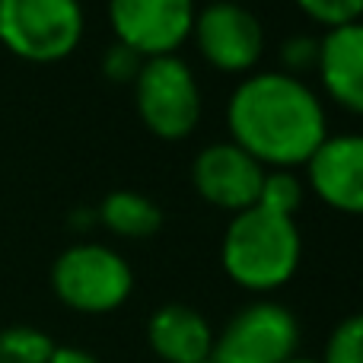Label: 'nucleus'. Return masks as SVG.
Masks as SVG:
<instances>
[{
	"label": "nucleus",
	"mask_w": 363,
	"mask_h": 363,
	"mask_svg": "<svg viewBox=\"0 0 363 363\" xmlns=\"http://www.w3.org/2000/svg\"><path fill=\"white\" fill-rule=\"evenodd\" d=\"M226 125L233 144L274 169L306 166L328 138L325 108L315 89L284 70L245 74L226 102Z\"/></svg>",
	"instance_id": "obj_1"
},
{
	"label": "nucleus",
	"mask_w": 363,
	"mask_h": 363,
	"mask_svg": "<svg viewBox=\"0 0 363 363\" xmlns=\"http://www.w3.org/2000/svg\"><path fill=\"white\" fill-rule=\"evenodd\" d=\"M303 258V236L294 217L262 204L233 213L220 242V262L233 284L252 294H271L296 274Z\"/></svg>",
	"instance_id": "obj_2"
},
{
	"label": "nucleus",
	"mask_w": 363,
	"mask_h": 363,
	"mask_svg": "<svg viewBox=\"0 0 363 363\" xmlns=\"http://www.w3.org/2000/svg\"><path fill=\"white\" fill-rule=\"evenodd\" d=\"M51 290L64 306L102 315L125 306L134 290V271L115 249L102 242H77L51 264Z\"/></svg>",
	"instance_id": "obj_3"
},
{
	"label": "nucleus",
	"mask_w": 363,
	"mask_h": 363,
	"mask_svg": "<svg viewBox=\"0 0 363 363\" xmlns=\"http://www.w3.org/2000/svg\"><path fill=\"white\" fill-rule=\"evenodd\" d=\"M80 38V0H0V42L26 61H61Z\"/></svg>",
	"instance_id": "obj_4"
},
{
	"label": "nucleus",
	"mask_w": 363,
	"mask_h": 363,
	"mask_svg": "<svg viewBox=\"0 0 363 363\" xmlns=\"http://www.w3.org/2000/svg\"><path fill=\"white\" fill-rule=\"evenodd\" d=\"M140 121L163 140H182L201 121V89L179 55L144 57L134 77Z\"/></svg>",
	"instance_id": "obj_5"
},
{
	"label": "nucleus",
	"mask_w": 363,
	"mask_h": 363,
	"mask_svg": "<svg viewBox=\"0 0 363 363\" xmlns=\"http://www.w3.org/2000/svg\"><path fill=\"white\" fill-rule=\"evenodd\" d=\"M300 347V322L287 306L258 300L213 335V363H287Z\"/></svg>",
	"instance_id": "obj_6"
},
{
	"label": "nucleus",
	"mask_w": 363,
	"mask_h": 363,
	"mask_svg": "<svg viewBox=\"0 0 363 363\" xmlns=\"http://www.w3.org/2000/svg\"><path fill=\"white\" fill-rule=\"evenodd\" d=\"M191 35L204 61L226 74H245L262 61L264 26L236 0H211L204 10H198Z\"/></svg>",
	"instance_id": "obj_7"
},
{
	"label": "nucleus",
	"mask_w": 363,
	"mask_h": 363,
	"mask_svg": "<svg viewBox=\"0 0 363 363\" xmlns=\"http://www.w3.org/2000/svg\"><path fill=\"white\" fill-rule=\"evenodd\" d=\"M194 13V0H108L115 42L134 48L140 57L176 55L191 35Z\"/></svg>",
	"instance_id": "obj_8"
},
{
	"label": "nucleus",
	"mask_w": 363,
	"mask_h": 363,
	"mask_svg": "<svg viewBox=\"0 0 363 363\" xmlns=\"http://www.w3.org/2000/svg\"><path fill=\"white\" fill-rule=\"evenodd\" d=\"M264 172L268 169L233 140L201 147L191 163V182L201 198L233 213L258 204Z\"/></svg>",
	"instance_id": "obj_9"
},
{
	"label": "nucleus",
	"mask_w": 363,
	"mask_h": 363,
	"mask_svg": "<svg viewBox=\"0 0 363 363\" xmlns=\"http://www.w3.org/2000/svg\"><path fill=\"white\" fill-rule=\"evenodd\" d=\"M306 176L328 207L363 213V134H328L306 160Z\"/></svg>",
	"instance_id": "obj_10"
},
{
	"label": "nucleus",
	"mask_w": 363,
	"mask_h": 363,
	"mask_svg": "<svg viewBox=\"0 0 363 363\" xmlns=\"http://www.w3.org/2000/svg\"><path fill=\"white\" fill-rule=\"evenodd\" d=\"M315 70L338 106L363 115V19L325 29L319 38Z\"/></svg>",
	"instance_id": "obj_11"
},
{
	"label": "nucleus",
	"mask_w": 363,
	"mask_h": 363,
	"mask_svg": "<svg viewBox=\"0 0 363 363\" xmlns=\"http://www.w3.org/2000/svg\"><path fill=\"white\" fill-rule=\"evenodd\" d=\"M150 351L163 363H207L213 354V328L198 309L166 303L147 322Z\"/></svg>",
	"instance_id": "obj_12"
},
{
	"label": "nucleus",
	"mask_w": 363,
	"mask_h": 363,
	"mask_svg": "<svg viewBox=\"0 0 363 363\" xmlns=\"http://www.w3.org/2000/svg\"><path fill=\"white\" fill-rule=\"evenodd\" d=\"M99 220L125 239H144L163 226V207L150 198L140 194L134 188H115L102 198L99 204Z\"/></svg>",
	"instance_id": "obj_13"
},
{
	"label": "nucleus",
	"mask_w": 363,
	"mask_h": 363,
	"mask_svg": "<svg viewBox=\"0 0 363 363\" xmlns=\"http://www.w3.org/2000/svg\"><path fill=\"white\" fill-rule=\"evenodd\" d=\"M57 345L48 332L32 325L0 328V363H48Z\"/></svg>",
	"instance_id": "obj_14"
},
{
	"label": "nucleus",
	"mask_w": 363,
	"mask_h": 363,
	"mask_svg": "<svg viewBox=\"0 0 363 363\" xmlns=\"http://www.w3.org/2000/svg\"><path fill=\"white\" fill-rule=\"evenodd\" d=\"M258 204L274 211V213H284V217H294L296 207L303 204V182L290 169L264 172L262 191H258Z\"/></svg>",
	"instance_id": "obj_15"
},
{
	"label": "nucleus",
	"mask_w": 363,
	"mask_h": 363,
	"mask_svg": "<svg viewBox=\"0 0 363 363\" xmlns=\"http://www.w3.org/2000/svg\"><path fill=\"white\" fill-rule=\"evenodd\" d=\"M322 363H363V313L347 315L332 328Z\"/></svg>",
	"instance_id": "obj_16"
},
{
	"label": "nucleus",
	"mask_w": 363,
	"mask_h": 363,
	"mask_svg": "<svg viewBox=\"0 0 363 363\" xmlns=\"http://www.w3.org/2000/svg\"><path fill=\"white\" fill-rule=\"evenodd\" d=\"M296 6L325 29L363 19V0H296Z\"/></svg>",
	"instance_id": "obj_17"
},
{
	"label": "nucleus",
	"mask_w": 363,
	"mask_h": 363,
	"mask_svg": "<svg viewBox=\"0 0 363 363\" xmlns=\"http://www.w3.org/2000/svg\"><path fill=\"white\" fill-rule=\"evenodd\" d=\"M315 61H319V38L315 35H290L281 42L284 74L300 77L303 70H313Z\"/></svg>",
	"instance_id": "obj_18"
},
{
	"label": "nucleus",
	"mask_w": 363,
	"mask_h": 363,
	"mask_svg": "<svg viewBox=\"0 0 363 363\" xmlns=\"http://www.w3.org/2000/svg\"><path fill=\"white\" fill-rule=\"evenodd\" d=\"M140 64H144V57L134 48H128V45H121V42H112L106 48V55H102V74H106L108 80L125 83V80L138 77Z\"/></svg>",
	"instance_id": "obj_19"
},
{
	"label": "nucleus",
	"mask_w": 363,
	"mask_h": 363,
	"mask_svg": "<svg viewBox=\"0 0 363 363\" xmlns=\"http://www.w3.org/2000/svg\"><path fill=\"white\" fill-rule=\"evenodd\" d=\"M48 363H99V360L89 351H83V347H57Z\"/></svg>",
	"instance_id": "obj_20"
},
{
	"label": "nucleus",
	"mask_w": 363,
	"mask_h": 363,
	"mask_svg": "<svg viewBox=\"0 0 363 363\" xmlns=\"http://www.w3.org/2000/svg\"><path fill=\"white\" fill-rule=\"evenodd\" d=\"M287 363H319V360H309V357H294V360H287Z\"/></svg>",
	"instance_id": "obj_21"
},
{
	"label": "nucleus",
	"mask_w": 363,
	"mask_h": 363,
	"mask_svg": "<svg viewBox=\"0 0 363 363\" xmlns=\"http://www.w3.org/2000/svg\"><path fill=\"white\" fill-rule=\"evenodd\" d=\"M207 363H213V360H207Z\"/></svg>",
	"instance_id": "obj_22"
}]
</instances>
